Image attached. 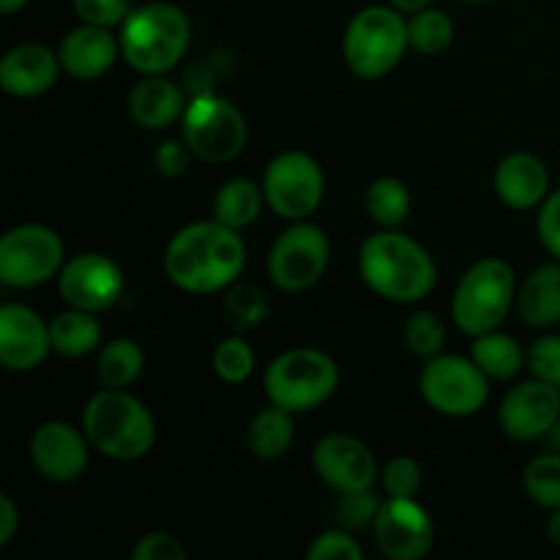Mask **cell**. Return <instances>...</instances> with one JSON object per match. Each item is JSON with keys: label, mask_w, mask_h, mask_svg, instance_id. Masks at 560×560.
Here are the masks:
<instances>
[{"label": "cell", "mask_w": 560, "mask_h": 560, "mask_svg": "<svg viewBox=\"0 0 560 560\" xmlns=\"http://www.w3.org/2000/svg\"><path fill=\"white\" fill-rule=\"evenodd\" d=\"M31 0H0V11L3 14H14V11H20L22 5H27Z\"/></svg>", "instance_id": "46"}, {"label": "cell", "mask_w": 560, "mask_h": 560, "mask_svg": "<svg viewBox=\"0 0 560 560\" xmlns=\"http://www.w3.org/2000/svg\"><path fill=\"white\" fill-rule=\"evenodd\" d=\"M63 241L47 224H20L0 241V282L5 288H38L63 268Z\"/></svg>", "instance_id": "10"}, {"label": "cell", "mask_w": 560, "mask_h": 560, "mask_svg": "<svg viewBox=\"0 0 560 560\" xmlns=\"http://www.w3.org/2000/svg\"><path fill=\"white\" fill-rule=\"evenodd\" d=\"M547 539L560 547V509H552V517L547 520Z\"/></svg>", "instance_id": "45"}, {"label": "cell", "mask_w": 560, "mask_h": 560, "mask_svg": "<svg viewBox=\"0 0 560 560\" xmlns=\"http://www.w3.org/2000/svg\"><path fill=\"white\" fill-rule=\"evenodd\" d=\"M383 487L388 498H416L421 490V465L410 457H397L383 468Z\"/></svg>", "instance_id": "37"}, {"label": "cell", "mask_w": 560, "mask_h": 560, "mask_svg": "<svg viewBox=\"0 0 560 560\" xmlns=\"http://www.w3.org/2000/svg\"><path fill=\"white\" fill-rule=\"evenodd\" d=\"M339 386V366L328 353L315 348H295L277 355L266 370L268 402L304 413L320 408Z\"/></svg>", "instance_id": "7"}, {"label": "cell", "mask_w": 560, "mask_h": 560, "mask_svg": "<svg viewBox=\"0 0 560 560\" xmlns=\"http://www.w3.org/2000/svg\"><path fill=\"white\" fill-rule=\"evenodd\" d=\"M120 55V38H115L109 33V27L98 25H85L69 33V36L60 42L58 58L60 66L69 77L74 80H98L102 74H107L113 69L115 58Z\"/></svg>", "instance_id": "20"}, {"label": "cell", "mask_w": 560, "mask_h": 560, "mask_svg": "<svg viewBox=\"0 0 560 560\" xmlns=\"http://www.w3.org/2000/svg\"><path fill=\"white\" fill-rule=\"evenodd\" d=\"M405 345L419 359H435V355H441L443 345H446V326H443L435 312H413L405 323Z\"/></svg>", "instance_id": "33"}, {"label": "cell", "mask_w": 560, "mask_h": 560, "mask_svg": "<svg viewBox=\"0 0 560 560\" xmlns=\"http://www.w3.org/2000/svg\"><path fill=\"white\" fill-rule=\"evenodd\" d=\"M293 435H295L293 413L271 402L268 408H262L260 413H255L246 441H249V452L255 454L257 459L271 463V459L284 457V454L290 452V446H293Z\"/></svg>", "instance_id": "24"}, {"label": "cell", "mask_w": 560, "mask_h": 560, "mask_svg": "<svg viewBox=\"0 0 560 560\" xmlns=\"http://www.w3.org/2000/svg\"><path fill=\"white\" fill-rule=\"evenodd\" d=\"M375 541L392 560H421L435 545V523L416 498H388L377 512Z\"/></svg>", "instance_id": "14"}, {"label": "cell", "mask_w": 560, "mask_h": 560, "mask_svg": "<svg viewBox=\"0 0 560 560\" xmlns=\"http://www.w3.org/2000/svg\"><path fill=\"white\" fill-rule=\"evenodd\" d=\"M60 58L44 44H16L0 60V88L11 96H42L58 82Z\"/></svg>", "instance_id": "19"}, {"label": "cell", "mask_w": 560, "mask_h": 560, "mask_svg": "<svg viewBox=\"0 0 560 560\" xmlns=\"http://www.w3.org/2000/svg\"><path fill=\"white\" fill-rule=\"evenodd\" d=\"M410 47L419 49L421 55H438L448 49L454 42V22L446 11L441 9H421L410 14L408 20Z\"/></svg>", "instance_id": "30"}, {"label": "cell", "mask_w": 560, "mask_h": 560, "mask_svg": "<svg viewBox=\"0 0 560 560\" xmlns=\"http://www.w3.org/2000/svg\"><path fill=\"white\" fill-rule=\"evenodd\" d=\"M211 364L219 381H224L228 386H238V383L249 381L255 372V350L249 348V342H244V337H228L213 348Z\"/></svg>", "instance_id": "32"}, {"label": "cell", "mask_w": 560, "mask_h": 560, "mask_svg": "<svg viewBox=\"0 0 560 560\" xmlns=\"http://www.w3.org/2000/svg\"><path fill=\"white\" fill-rule=\"evenodd\" d=\"M184 88L162 74H145L129 93V115L148 131L170 129L186 109Z\"/></svg>", "instance_id": "22"}, {"label": "cell", "mask_w": 560, "mask_h": 560, "mask_svg": "<svg viewBox=\"0 0 560 560\" xmlns=\"http://www.w3.org/2000/svg\"><path fill=\"white\" fill-rule=\"evenodd\" d=\"M470 359L485 370L490 381H509L517 375L525 364V353L520 342L509 334L487 331L474 337V348H470Z\"/></svg>", "instance_id": "27"}, {"label": "cell", "mask_w": 560, "mask_h": 560, "mask_svg": "<svg viewBox=\"0 0 560 560\" xmlns=\"http://www.w3.org/2000/svg\"><path fill=\"white\" fill-rule=\"evenodd\" d=\"M528 366L534 377L560 386V337H541L530 345Z\"/></svg>", "instance_id": "39"}, {"label": "cell", "mask_w": 560, "mask_h": 560, "mask_svg": "<svg viewBox=\"0 0 560 560\" xmlns=\"http://www.w3.org/2000/svg\"><path fill=\"white\" fill-rule=\"evenodd\" d=\"M315 474L334 492L370 490L377 479V463L372 448L353 435H326L312 452Z\"/></svg>", "instance_id": "16"}, {"label": "cell", "mask_w": 560, "mask_h": 560, "mask_svg": "<svg viewBox=\"0 0 560 560\" xmlns=\"http://www.w3.org/2000/svg\"><path fill=\"white\" fill-rule=\"evenodd\" d=\"M85 430L66 424V421H44L31 438V459L44 479L55 485L77 481L88 468Z\"/></svg>", "instance_id": "17"}, {"label": "cell", "mask_w": 560, "mask_h": 560, "mask_svg": "<svg viewBox=\"0 0 560 560\" xmlns=\"http://www.w3.org/2000/svg\"><path fill=\"white\" fill-rule=\"evenodd\" d=\"M224 315L235 331H249L268 317V295L252 284H241L228 295Z\"/></svg>", "instance_id": "34"}, {"label": "cell", "mask_w": 560, "mask_h": 560, "mask_svg": "<svg viewBox=\"0 0 560 560\" xmlns=\"http://www.w3.org/2000/svg\"><path fill=\"white\" fill-rule=\"evenodd\" d=\"M96 370L104 388H126L145 370V353L135 339H113L102 348Z\"/></svg>", "instance_id": "28"}, {"label": "cell", "mask_w": 560, "mask_h": 560, "mask_svg": "<svg viewBox=\"0 0 560 560\" xmlns=\"http://www.w3.org/2000/svg\"><path fill=\"white\" fill-rule=\"evenodd\" d=\"M20 528V509L9 495H0V547L9 545Z\"/></svg>", "instance_id": "43"}, {"label": "cell", "mask_w": 560, "mask_h": 560, "mask_svg": "<svg viewBox=\"0 0 560 560\" xmlns=\"http://www.w3.org/2000/svg\"><path fill=\"white\" fill-rule=\"evenodd\" d=\"M266 202L277 217L290 222H304L320 208L326 178L323 170L310 153L288 151L279 153L266 170L262 178Z\"/></svg>", "instance_id": "12"}, {"label": "cell", "mask_w": 560, "mask_h": 560, "mask_svg": "<svg viewBox=\"0 0 560 560\" xmlns=\"http://www.w3.org/2000/svg\"><path fill=\"white\" fill-rule=\"evenodd\" d=\"M503 432L514 441H539L560 424V386L534 377L503 397L498 410Z\"/></svg>", "instance_id": "15"}, {"label": "cell", "mask_w": 560, "mask_h": 560, "mask_svg": "<svg viewBox=\"0 0 560 560\" xmlns=\"http://www.w3.org/2000/svg\"><path fill=\"white\" fill-rule=\"evenodd\" d=\"M52 350L49 326L22 304L0 310V364L9 372H31L47 361Z\"/></svg>", "instance_id": "18"}, {"label": "cell", "mask_w": 560, "mask_h": 560, "mask_svg": "<svg viewBox=\"0 0 560 560\" xmlns=\"http://www.w3.org/2000/svg\"><path fill=\"white\" fill-rule=\"evenodd\" d=\"M517 312L528 326L547 328L560 323V266H539L517 290Z\"/></svg>", "instance_id": "23"}, {"label": "cell", "mask_w": 560, "mask_h": 560, "mask_svg": "<svg viewBox=\"0 0 560 560\" xmlns=\"http://www.w3.org/2000/svg\"><path fill=\"white\" fill-rule=\"evenodd\" d=\"M517 304V277L506 260L487 257L470 266L452 299V317L468 337L495 331Z\"/></svg>", "instance_id": "6"}, {"label": "cell", "mask_w": 560, "mask_h": 560, "mask_svg": "<svg viewBox=\"0 0 560 560\" xmlns=\"http://www.w3.org/2000/svg\"><path fill=\"white\" fill-rule=\"evenodd\" d=\"M465 3H495V0H465Z\"/></svg>", "instance_id": "47"}, {"label": "cell", "mask_w": 560, "mask_h": 560, "mask_svg": "<svg viewBox=\"0 0 560 560\" xmlns=\"http://www.w3.org/2000/svg\"><path fill=\"white\" fill-rule=\"evenodd\" d=\"M49 334H52L55 353L66 355V359H82V355L93 353L102 342V323L93 317V312L71 306V310L52 317Z\"/></svg>", "instance_id": "25"}, {"label": "cell", "mask_w": 560, "mask_h": 560, "mask_svg": "<svg viewBox=\"0 0 560 560\" xmlns=\"http://www.w3.org/2000/svg\"><path fill=\"white\" fill-rule=\"evenodd\" d=\"M189 156H195V153L189 151V145L184 140H167L153 153V164H156V170L164 178H180L186 173V167H189Z\"/></svg>", "instance_id": "42"}, {"label": "cell", "mask_w": 560, "mask_h": 560, "mask_svg": "<svg viewBox=\"0 0 560 560\" xmlns=\"http://www.w3.org/2000/svg\"><path fill=\"white\" fill-rule=\"evenodd\" d=\"M120 55L140 74H167L186 55L191 22L173 3H148L129 11L120 25Z\"/></svg>", "instance_id": "4"}, {"label": "cell", "mask_w": 560, "mask_h": 560, "mask_svg": "<svg viewBox=\"0 0 560 560\" xmlns=\"http://www.w3.org/2000/svg\"><path fill=\"white\" fill-rule=\"evenodd\" d=\"M383 501L370 490H355V492H339L337 501V523L339 528L361 530L375 525L377 512H381Z\"/></svg>", "instance_id": "35"}, {"label": "cell", "mask_w": 560, "mask_h": 560, "mask_svg": "<svg viewBox=\"0 0 560 560\" xmlns=\"http://www.w3.org/2000/svg\"><path fill=\"white\" fill-rule=\"evenodd\" d=\"M430 3L432 0H388V5H394L402 14H416L421 9H430Z\"/></svg>", "instance_id": "44"}, {"label": "cell", "mask_w": 560, "mask_h": 560, "mask_svg": "<svg viewBox=\"0 0 560 560\" xmlns=\"http://www.w3.org/2000/svg\"><path fill=\"white\" fill-rule=\"evenodd\" d=\"M421 397L432 410L454 419L479 413L490 399V377L474 359L435 355L424 364L419 377Z\"/></svg>", "instance_id": "9"}, {"label": "cell", "mask_w": 560, "mask_h": 560, "mask_svg": "<svg viewBox=\"0 0 560 560\" xmlns=\"http://www.w3.org/2000/svg\"><path fill=\"white\" fill-rule=\"evenodd\" d=\"M180 135L189 151L208 164H224L241 156L249 140V124L244 113L219 93L189 96L184 109Z\"/></svg>", "instance_id": "8"}, {"label": "cell", "mask_w": 560, "mask_h": 560, "mask_svg": "<svg viewBox=\"0 0 560 560\" xmlns=\"http://www.w3.org/2000/svg\"><path fill=\"white\" fill-rule=\"evenodd\" d=\"M310 560H361L364 550H361L359 541L353 539L348 528H334L323 530L320 536H315V541L306 550Z\"/></svg>", "instance_id": "36"}, {"label": "cell", "mask_w": 560, "mask_h": 560, "mask_svg": "<svg viewBox=\"0 0 560 560\" xmlns=\"http://www.w3.org/2000/svg\"><path fill=\"white\" fill-rule=\"evenodd\" d=\"M359 273L372 293L394 304H416L438 284V266L430 252L397 230L375 233L361 244Z\"/></svg>", "instance_id": "2"}, {"label": "cell", "mask_w": 560, "mask_h": 560, "mask_svg": "<svg viewBox=\"0 0 560 560\" xmlns=\"http://www.w3.org/2000/svg\"><path fill=\"white\" fill-rule=\"evenodd\" d=\"M495 195L514 211H530L550 195L547 164L534 153H509L495 167Z\"/></svg>", "instance_id": "21"}, {"label": "cell", "mask_w": 560, "mask_h": 560, "mask_svg": "<svg viewBox=\"0 0 560 560\" xmlns=\"http://www.w3.org/2000/svg\"><path fill=\"white\" fill-rule=\"evenodd\" d=\"M410 206V191L399 178H377L366 189V213L383 230H397L408 219Z\"/></svg>", "instance_id": "29"}, {"label": "cell", "mask_w": 560, "mask_h": 560, "mask_svg": "<svg viewBox=\"0 0 560 560\" xmlns=\"http://www.w3.org/2000/svg\"><path fill=\"white\" fill-rule=\"evenodd\" d=\"M58 290L69 306L96 315L118 304L126 290V279L113 257L85 252L63 262L58 273Z\"/></svg>", "instance_id": "13"}, {"label": "cell", "mask_w": 560, "mask_h": 560, "mask_svg": "<svg viewBox=\"0 0 560 560\" xmlns=\"http://www.w3.org/2000/svg\"><path fill=\"white\" fill-rule=\"evenodd\" d=\"M331 262V244L317 224L295 222L268 252V277L284 293H301L317 284Z\"/></svg>", "instance_id": "11"}, {"label": "cell", "mask_w": 560, "mask_h": 560, "mask_svg": "<svg viewBox=\"0 0 560 560\" xmlns=\"http://www.w3.org/2000/svg\"><path fill=\"white\" fill-rule=\"evenodd\" d=\"M266 191L249 178H233L213 197V219L233 230H244L260 217Z\"/></svg>", "instance_id": "26"}, {"label": "cell", "mask_w": 560, "mask_h": 560, "mask_svg": "<svg viewBox=\"0 0 560 560\" xmlns=\"http://www.w3.org/2000/svg\"><path fill=\"white\" fill-rule=\"evenodd\" d=\"M74 11L85 25L115 27L129 16V0H74Z\"/></svg>", "instance_id": "38"}, {"label": "cell", "mask_w": 560, "mask_h": 560, "mask_svg": "<svg viewBox=\"0 0 560 560\" xmlns=\"http://www.w3.org/2000/svg\"><path fill=\"white\" fill-rule=\"evenodd\" d=\"M246 266L238 230L208 219L180 228L164 249V273L186 293H219L235 284Z\"/></svg>", "instance_id": "1"}, {"label": "cell", "mask_w": 560, "mask_h": 560, "mask_svg": "<svg viewBox=\"0 0 560 560\" xmlns=\"http://www.w3.org/2000/svg\"><path fill=\"white\" fill-rule=\"evenodd\" d=\"M536 230L550 255L560 260V189L550 191L547 200L539 206V219H536Z\"/></svg>", "instance_id": "41"}, {"label": "cell", "mask_w": 560, "mask_h": 560, "mask_svg": "<svg viewBox=\"0 0 560 560\" xmlns=\"http://www.w3.org/2000/svg\"><path fill=\"white\" fill-rule=\"evenodd\" d=\"M135 560H186V547L180 545L178 536L164 534V530H151L131 547Z\"/></svg>", "instance_id": "40"}, {"label": "cell", "mask_w": 560, "mask_h": 560, "mask_svg": "<svg viewBox=\"0 0 560 560\" xmlns=\"http://www.w3.org/2000/svg\"><path fill=\"white\" fill-rule=\"evenodd\" d=\"M523 487L530 501L545 509H560V454H541L525 465Z\"/></svg>", "instance_id": "31"}, {"label": "cell", "mask_w": 560, "mask_h": 560, "mask_svg": "<svg viewBox=\"0 0 560 560\" xmlns=\"http://www.w3.org/2000/svg\"><path fill=\"white\" fill-rule=\"evenodd\" d=\"M410 47L408 20L394 5H366L345 31V63L361 80H377L394 71Z\"/></svg>", "instance_id": "5"}, {"label": "cell", "mask_w": 560, "mask_h": 560, "mask_svg": "<svg viewBox=\"0 0 560 560\" xmlns=\"http://www.w3.org/2000/svg\"><path fill=\"white\" fill-rule=\"evenodd\" d=\"M82 430L104 457L131 463L145 457L156 441V421L151 410L126 388H102L82 410Z\"/></svg>", "instance_id": "3"}]
</instances>
